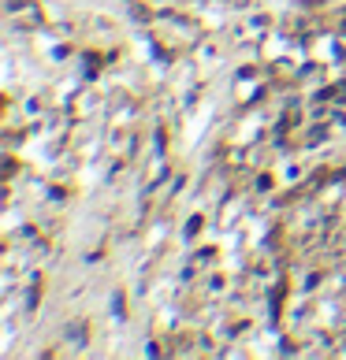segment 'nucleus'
Instances as JSON below:
<instances>
[]
</instances>
